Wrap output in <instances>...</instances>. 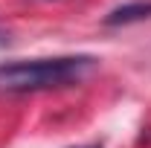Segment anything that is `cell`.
I'll list each match as a JSON object with an SVG mask.
<instances>
[{
    "label": "cell",
    "instance_id": "cell-1",
    "mask_svg": "<svg viewBox=\"0 0 151 148\" xmlns=\"http://www.w3.org/2000/svg\"><path fill=\"white\" fill-rule=\"evenodd\" d=\"M93 55H58L0 64V93H38L70 87L93 73Z\"/></svg>",
    "mask_w": 151,
    "mask_h": 148
},
{
    "label": "cell",
    "instance_id": "cell-2",
    "mask_svg": "<svg viewBox=\"0 0 151 148\" xmlns=\"http://www.w3.org/2000/svg\"><path fill=\"white\" fill-rule=\"evenodd\" d=\"M151 18V0H137V3H122L105 15V26H125L137 20Z\"/></svg>",
    "mask_w": 151,
    "mask_h": 148
},
{
    "label": "cell",
    "instance_id": "cell-3",
    "mask_svg": "<svg viewBox=\"0 0 151 148\" xmlns=\"http://www.w3.org/2000/svg\"><path fill=\"white\" fill-rule=\"evenodd\" d=\"M78 148H102V145H78Z\"/></svg>",
    "mask_w": 151,
    "mask_h": 148
}]
</instances>
